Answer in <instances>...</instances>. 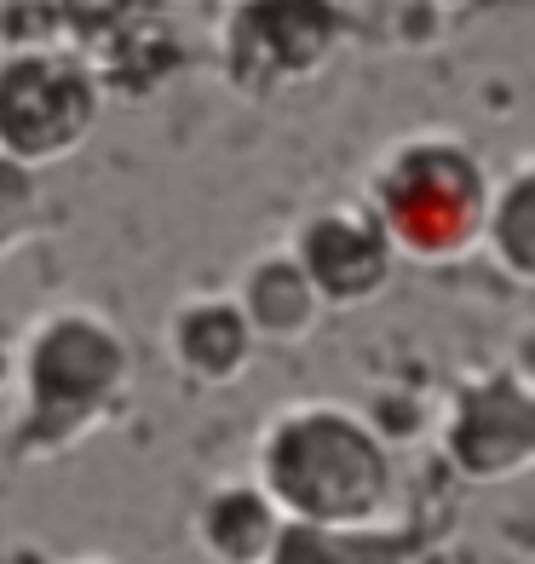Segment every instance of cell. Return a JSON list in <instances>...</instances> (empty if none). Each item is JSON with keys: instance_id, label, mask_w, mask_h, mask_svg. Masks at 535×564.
Returning <instances> with one entry per match:
<instances>
[{"instance_id": "cell-2", "label": "cell", "mask_w": 535, "mask_h": 564, "mask_svg": "<svg viewBox=\"0 0 535 564\" xmlns=\"http://www.w3.org/2000/svg\"><path fill=\"white\" fill-rule=\"evenodd\" d=\"M374 225L410 260H455L490 230L483 173L455 139H410L380 173Z\"/></svg>"}, {"instance_id": "cell-4", "label": "cell", "mask_w": 535, "mask_h": 564, "mask_svg": "<svg viewBox=\"0 0 535 564\" xmlns=\"http://www.w3.org/2000/svg\"><path fill=\"white\" fill-rule=\"evenodd\" d=\"M92 127V87L75 64L18 58L0 69V139L18 162H46Z\"/></svg>"}, {"instance_id": "cell-7", "label": "cell", "mask_w": 535, "mask_h": 564, "mask_svg": "<svg viewBox=\"0 0 535 564\" xmlns=\"http://www.w3.org/2000/svg\"><path fill=\"white\" fill-rule=\"evenodd\" d=\"M30 214H35V185H30V173H23V162L12 156V150H0V253H7V248L23 237Z\"/></svg>"}, {"instance_id": "cell-5", "label": "cell", "mask_w": 535, "mask_h": 564, "mask_svg": "<svg viewBox=\"0 0 535 564\" xmlns=\"http://www.w3.org/2000/svg\"><path fill=\"white\" fill-rule=\"evenodd\" d=\"M299 271L328 300H363L386 276V230L357 225L346 214H323L299 237Z\"/></svg>"}, {"instance_id": "cell-6", "label": "cell", "mask_w": 535, "mask_h": 564, "mask_svg": "<svg viewBox=\"0 0 535 564\" xmlns=\"http://www.w3.org/2000/svg\"><path fill=\"white\" fill-rule=\"evenodd\" d=\"M242 35H253V58L242 64L265 69V82L271 75H312L335 41V18L317 0H265L242 18Z\"/></svg>"}, {"instance_id": "cell-3", "label": "cell", "mask_w": 535, "mask_h": 564, "mask_svg": "<svg viewBox=\"0 0 535 564\" xmlns=\"http://www.w3.org/2000/svg\"><path fill=\"white\" fill-rule=\"evenodd\" d=\"M127 380L121 340L98 317H53L30 357V421H23V449H64L105 415L116 387Z\"/></svg>"}, {"instance_id": "cell-1", "label": "cell", "mask_w": 535, "mask_h": 564, "mask_svg": "<svg viewBox=\"0 0 535 564\" xmlns=\"http://www.w3.org/2000/svg\"><path fill=\"white\" fill-rule=\"evenodd\" d=\"M265 490L312 530H340L369 519L386 496V455L351 415L294 409L265 438Z\"/></svg>"}]
</instances>
